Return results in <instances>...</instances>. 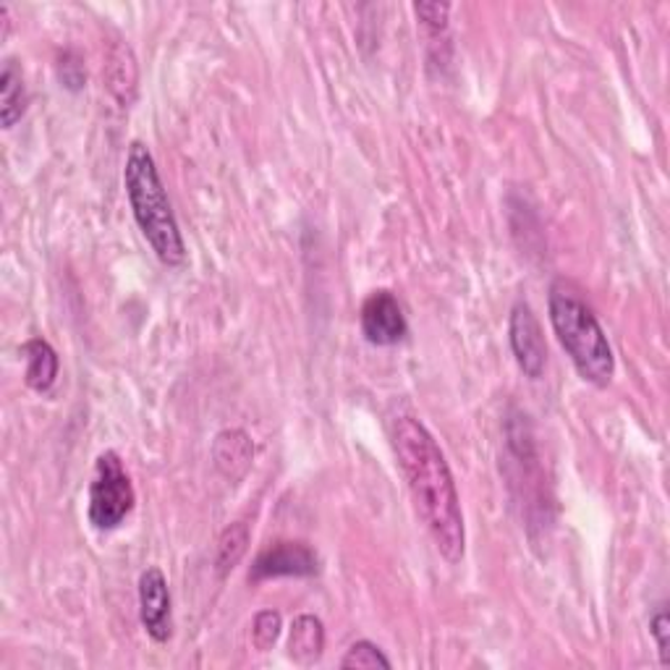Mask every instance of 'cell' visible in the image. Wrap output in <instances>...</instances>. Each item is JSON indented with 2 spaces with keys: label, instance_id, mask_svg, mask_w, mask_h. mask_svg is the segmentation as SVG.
<instances>
[{
  "label": "cell",
  "instance_id": "cell-20",
  "mask_svg": "<svg viewBox=\"0 0 670 670\" xmlns=\"http://www.w3.org/2000/svg\"><path fill=\"white\" fill-rule=\"evenodd\" d=\"M0 21H3V38H0V40H6V38H9V29H11V13H9V9H6V6L0 9Z\"/></svg>",
  "mask_w": 670,
  "mask_h": 670
},
{
  "label": "cell",
  "instance_id": "cell-8",
  "mask_svg": "<svg viewBox=\"0 0 670 670\" xmlns=\"http://www.w3.org/2000/svg\"><path fill=\"white\" fill-rule=\"evenodd\" d=\"M140 618L144 631L165 644L173 637V602L165 573L158 566H150L140 577Z\"/></svg>",
  "mask_w": 670,
  "mask_h": 670
},
{
  "label": "cell",
  "instance_id": "cell-10",
  "mask_svg": "<svg viewBox=\"0 0 670 670\" xmlns=\"http://www.w3.org/2000/svg\"><path fill=\"white\" fill-rule=\"evenodd\" d=\"M105 77H108V90L113 92V98L119 100L123 108H129L136 98V61L129 45L115 42L108 53L105 63Z\"/></svg>",
  "mask_w": 670,
  "mask_h": 670
},
{
  "label": "cell",
  "instance_id": "cell-12",
  "mask_svg": "<svg viewBox=\"0 0 670 670\" xmlns=\"http://www.w3.org/2000/svg\"><path fill=\"white\" fill-rule=\"evenodd\" d=\"M27 103L29 98L21 65L9 58L3 63V74H0V121H3V129H13L24 119Z\"/></svg>",
  "mask_w": 670,
  "mask_h": 670
},
{
  "label": "cell",
  "instance_id": "cell-15",
  "mask_svg": "<svg viewBox=\"0 0 670 670\" xmlns=\"http://www.w3.org/2000/svg\"><path fill=\"white\" fill-rule=\"evenodd\" d=\"M390 666L393 662L385 658V652L380 650V647L367 642V639L354 642L352 647H348V652L344 654V660H341V668H367V670L385 668L388 670Z\"/></svg>",
  "mask_w": 670,
  "mask_h": 670
},
{
  "label": "cell",
  "instance_id": "cell-13",
  "mask_svg": "<svg viewBox=\"0 0 670 670\" xmlns=\"http://www.w3.org/2000/svg\"><path fill=\"white\" fill-rule=\"evenodd\" d=\"M27 385L38 393H48L58 380V354L45 338H32L24 346Z\"/></svg>",
  "mask_w": 670,
  "mask_h": 670
},
{
  "label": "cell",
  "instance_id": "cell-11",
  "mask_svg": "<svg viewBox=\"0 0 670 670\" xmlns=\"http://www.w3.org/2000/svg\"><path fill=\"white\" fill-rule=\"evenodd\" d=\"M325 650V626L317 616H298L291 626L288 658L298 666H312Z\"/></svg>",
  "mask_w": 670,
  "mask_h": 670
},
{
  "label": "cell",
  "instance_id": "cell-16",
  "mask_svg": "<svg viewBox=\"0 0 670 670\" xmlns=\"http://www.w3.org/2000/svg\"><path fill=\"white\" fill-rule=\"evenodd\" d=\"M283 629L281 613H275V610H260L257 616H254L252 623V642L257 647L260 652L273 650L275 642H278Z\"/></svg>",
  "mask_w": 670,
  "mask_h": 670
},
{
  "label": "cell",
  "instance_id": "cell-14",
  "mask_svg": "<svg viewBox=\"0 0 670 670\" xmlns=\"http://www.w3.org/2000/svg\"><path fill=\"white\" fill-rule=\"evenodd\" d=\"M246 545H250V527H246V524L242 521L231 524V527L223 531L221 540H217V558H215L217 573H221V577H229L233 568L238 566V560H242L246 552Z\"/></svg>",
  "mask_w": 670,
  "mask_h": 670
},
{
  "label": "cell",
  "instance_id": "cell-9",
  "mask_svg": "<svg viewBox=\"0 0 670 670\" xmlns=\"http://www.w3.org/2000/svg\"><path fill=\"white\" fill-rule=\"evenodd\" d=\"M254 458L252 438L244 429H223L213 443V461L217 471L231 483L242 479L250 471Z\"/></svg>",
  "mask_w": 670,
  "mask_h": 670
},
{
  "label": "cell",
  "instance_id": "cell-1",
  "mask_svg": "<svg viewBox=\"0 0 670 670\" xmlns=\"http://www.w3.org/2000/svg\"><path fill=\"white\" fill-rule=\"evenodd\" d=\"M393 450L435 548L448 564H461L466 552L461 498L438 440L419 419L398 417L393 422Z\"/></svg>",
  "mask_w": 670,
  "mask_h": 670
},
{
  "label": "cell",
  "instance_id": "cell-2",
  "mask_svg": "<svg viewBox=\"0 0 670 670\" xmlns=\"http://www.w3.org/2000/svg\"><path fill=\"white\" fill-rule=\"evenodd\" d=\"M123 186L134 221L140 225L142 236L148 238L152 252L168 267H179L186 262V244L181 236L179 221L173 215L171 200H168L163 179L155 165V158L148 144L131 142L126 168H123Z\"/></svg>",
  "mask_w": 670,
  "mask_h": 670
},
{
  "label": "cell",
  "instance_id": "cell-4",
  "mask_svg": "<svg viewBox=\"0 0 670 670\" xmlns=\"http://www.w3.org/2000/svg\"><path fill=\"white\" fill-rule=\"evenodd\" d=\"M136 493L131 477L123 469L121 456L115 450H105L94 461V475L90 485V524L100 531L119 529L126 516L134 511Z\"/></svg>",
  "mask_w": 670,
  "mask_h": 670
},
{
  "label": "cell",
  "instance_id": "cell-18",
  "mask_svg": "<svg viewBox=\"0 0 670 670\" xmlns=\"http://www.w3.org/2000/svg\"><path fill=\"white\" fill-rule=\"evenodd\" d=\"M650 633L658 642V652H660V662L662 666H670V618L666 606H660L654 610V616L650 618Z\"/></svg>",
  "mask_w": 670,
  "mask_h": 670
},
{
  "label": "cell",
  "instance_id": "cell-6",
  "mask_svg": "<svg viewBox=\"0 0 670 670\" xmlns=\"http://www.w3.org/2000/svg\"><path fill=\"white\" fill-rule=\"evenodd\" d=\"M319 571L317 552L307 542L298 540H281L273 542L254 558L250 579L254 585L260 581H271L281 577H315Z\"/></svg>",
  "mask_w": 670,
  "mask_h": 670
},
{
  "label": "cell",
  "instance_id": "cell-7",
  "mask_svg": "<svg viewBox=\"0 0 670 670\" xmlns=\"http://www.w3.org/2000/svg\"><path fill=\"white\" fill-rule=\"evenodd\" d=\"M359 325L362 335L373 346H396L406 338V331H409L404 309H400L398 298L390 291H373V294L364 298Z\"/></svg>",
  "mask_w": 670,
  "mask_h": 670
},
{
  "label": "cell",
  "instance_id": "cell-3",
  "mask_svg": "<svg viewBox=\"0 0 670 670\" xmlns=\"http://www.w3.org/2000/svg\"><path fill=\"white\" fill-rule=\"evenodd\" d=\"M548 307L552 331L564 352L571 356L577 373L597 388H606L616 375V356L595 312L564 281L552 283Z\"/></svg>",
  "mask_w": 670,
  "mask_h": 670
},
{
  "label": "cell",
  "instance_id": "cell-5",
  "mask_svg": "<svg viewBox=\"0 0 670 670\" xmlns=\"http://www.w3.org/2000/svg\"><path fill=\"white\" fill-rule=\"evenodd\" d=\"M508 341H511V352L516 364L529 380H540L548 367V344H545V333L540 319L527 302H516L508 319Z\"/></svg>",
  "mask_w": 670,
  "mask_h": 670
},
{
  "label": "cell",
  "instance_id": "cell-19",
  "mask_svg": "<svg viewBox=\"0 0 670 670\" xmlns=\"http://www.w3.org/2000/svg\"><path fill=\"white\" fill-rule=\"evenodd\" d=\"M414 13H417L422 24L433 32H446L448 29V3H414Z\"/></svg>",
  "mask_w": 670,
  "mask_h": 670
},
{
  "label": "cell",
  "instance_id": "cell-17",
  "mask_svg": "<svg viewBox=\"0 0 670 670\" xmlns=\"http://www.w3.org/2000/svg\"><path fill=\"white\" fill-rule=\"evenodd\" d=\"M58 77H61V82L65 90L71 92H79L87 82V71H84V63L79 61L77 53H63L61 63H58Z\"/></svg>",
  "mask_w": 670,
  "mask_h": 670
}]
</instances>
